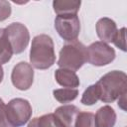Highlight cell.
<instances>
[{"instance_id": "ffe728a7", "label": "cell", "mask_w": 127, "mask_h": 127, "mask_svg": "<svg viewBox=\"0 0 127 127\" xmlns=\"http://www.w3.org/2000/svg\"><path fill=\"white\" fill-rule=\"evenodd\" d=\"M12 8L8 1L0 0V22L8 19L11 15Z\"/></svg>"}, {"instance_id": "7c38bea8", "label": "cell", "mask_w": 127, "mask_h": 127, "mask_svg": "<svg viewBox=\"0 0 127 127\" xmlns=\"http://www.w3.org/2000/svg\"><path fill=\"white\" fill-rule=\"evenodd\" d=\"M56 81L66 88H75L79 85V78L76 73L66 68H58L55 71Z\"/></svg>"}, {"instance_id": "6da1fadb", "label": "cell", "mask_w": 127, "mask_h": 127, "mask_svg": "<svg viewBox=\"0 0 127 127\" xmlns=\"http://www.w3.org/2000/svg\"><path fill=\"white\" fill-rule=\"evenodd\" d=\"M56 62L55 47L52 38L41 34L32 40L30 49L31 65L37 69H48Z\"/></svg>"}, {"instance_id": "7a4b0ae2", "label": "cell", "mask_w": 127, "mask_h": 127, "mask_svg": "<svg viewBox=\"0 0 127 127\" xmlns=\"http://www.w3.org/2000/svg\"><path fill=\"white\" fill-rule=\"evenodd\" d=\"M96 84L100 91V100L104 103H112L122 94L127 93V75L121 70L105 73Z\"/></svg>"}, {"instance_id": "5bb4252c", "label": "cell", "mask_w": 127, "mask_h": 127, "mask_svg": "<svg viewBox=\"0 0 127 127\" xmlns=\"http://www.w3.org/2000/svg\"><path fill=\"white\" fill-rule=\"evenodd\" d=\"M28 127H64L61 122L58 120V118L55 116L54 113L44 114L40 117L33 118L29 124Z\"/></svg>"}, {"instance_id": "ac0fdd59", "label": "cell", "mask_w": 127, "mask_h": 127, "mask_svg": "<svg viewBox=\"0 0 127 127\" xmlns=\"http://www.w3.org/2000/svg\"><path fill=\"white\" fill-rule=\"evenodd\" d=\"M74 127H95L94 114L91 112L79 111L75 119Z\"/></svg>"}, {"instance_id": "44dd1931", "label": "cell", "mask_w": 127, "mask_h": 127, "mask_svg": "<svg viewBox=\"0 0 127 127\" xmlns=\"http://www.w3.org/2000/svg\"><path fill=\"white\" fill-rule=\"evenodd\" d=\"M0 127H12L6 114V104L0 98Z\"/></svg>"}, {"instance_id": "2e32d148", "label": "cell", "mask_w": 127, "mask_h": 127, "mask_svg": "<svg viewBox=\"0 0 127 127\" xmlns=\"http://www.w3.org/2000/svg\"><path fill=\"white\" fill-rule=\"evenodd\" d=\"M54 97L57 101H59L60 103H63L64 105L65 103L71 102L73 101L77 95H78V90L76 88H59V89H55L53 91Z\"/></svg>"}, {"instance_id": "7402d4cb", "label": "cell", "mask_w": 127, "mask_h": 127, "mask_svg": "<svg viewBox=\"0 0 127 127\" xmlns=\"http://www.w3.org/2000/svg\"><path fill=\"white\" fill-rule=\"evenodd\" d=\"M125 98H126V93L122 94V95L119 97V100H118V106H119L120 108H122L123 110H126V107H125L126 100H125Z\"/></svg>"}, {"instance_id": "8992f818", "label": "cell", "mask_w": 127, "mask_h": 127, "mask_svg": "<svg viewBox=\"0 0 127 127\" xmlns=\"http://www.w3.org/2000/svg\"><path fill=\"white\" fill-rule=\"evenodd\" d=\"M55 29L66 42L76 41L80 32V21L77 15H61L55 19Z\"/></svg>"}, {"instance_id": "603a6c76", "label": "cell", "mask_w": 127, "mask_h": 127, "mask_svg": "<svg viewBox=\"0 0 127 127\" xmlns=\"http://www.w3.org/2000/svg\"><path fill=\"white\" fill-rule=\"evenodd\" d=\"M3 77H4V70H3L2 65H0V83H1L2 80H3Z\"/></svg>"}, {"instance_id": "52a82bcc", "label": "cell", "mask_w": 127, "mask_h": 127, "mask_svg": "<svg viewBox=\"0 0 127 127\" xmlns=\"http://www.w3.org/2000/svg\"><path fill=\"white\" fill-rule=\"evenodd\" d=\"M6 36L11 45L13 54H21L30 42V34L27 27L19 22H14L5 28Z\"/></svg>"}, {"instance_id": "277c9868", "label": "cell", "mask_w": 127, "mask_h": 127, "mask_svg": "<svg viewBox=\"0 0 127 127\" xmlns=\"http://www.w3.org/2000/svg\"><path fill=\"white\" fill-rule=\"evenodd\" d=\"M32 106L24 98H14L6 105V114L12 127L25 125L32 116Z\"/></svg>"}, {"instance_id": "4fadbf2b", "label": "cell", "mask_w": 127, "mask_h": 127, "mask_svg": "<svg viewBox=\"0 0 127 127\" xmlns=\"http://www.w3.org/2000/svg\"><path fill=\"white\" fill-rule=\"evenodd\" d=\"M81 2L78 0H55L53 8L58 16L61 15H77Z\"/></svg>"}, {"instance_id": "30bf717a", "label": "cell", "mask_w": 127, "mask_h": 127, "mask_svg": "<svg viewBox=\"0 0 127 127\" xmlns=\"http://www.w3.org/2000/svg\"><path fill=\"white\" fill-rule=\"evenodd\" d=\"M79 111L80 110L75 105L66 104L58 107L54 114L64 127H74L75 119Z\"/></svg>"}, {"instance_id": "ba28073f", "label": "cell", "mask_w": 127, "mask_h": 127, "mask_svg": "<svg viewBox=\"0 0 127 127\" xmlns=\"http://www.w3.org/2000/svg\"><path fill=\"white\" fill-rule=\"evenodd\" d=\"M11 80L13 85L19 90L29 89L34 81V69L32 65L26 62L18 63L12 70Z\"/></svg>"}, {"instance_id": "d6986e66", "label": "cell", "mask_w": 127, "mask_h": 127, "mask_svg": "<svg viewBox=\"0 0 127 127\" xmlns=\"http://www.w3.org/2000/svg\"><path fill=\"white\" fill-rule=\"evenodd\" d=\"M125 31H126L125 27L119 29L117 31V33H116V36H115L113 42H112L118 49H120L123 52H126V41H125V39H126L125 38L126 32Z\"/></svg>"}, {"instance_id": "8fae6325", "label": "cell", "mask_w": 127, "mask_h": 127, "mask_svg": "<svg viewBox=\"0 0 127 127\" xmlns=\"http://www.w3.org/2000/svg\"><path fill=\"white\" fill-rule=\"evenodd\" d=\"M116 123V113L109 105L100 107L94 115L95 127H114Z\"/></svg>"}, {"instance_id": "e0dca14e", "label": "cell", "mask_w": 127, "mask_h": 127, "mask_svg": "<svg viewBox=\"0 0 127 127\" xmlns=\"http://www.w3.org/2000/svg\"><path fill=\"white\" fill-rule=\"evenodd\" d=\"M98 100H100V91H99L97 84L94 83V84L89 85L84 90V92L82 93L80 102L83 105L90 106V105L95 104Z\"/></svg>"}, {"instance_id": "9a60e30c", "label": "cell", "mask_w": 127, "mask_h": 127, "mask_svg": "<svg viewBox=\"0 0 127 127\" xmlns=\"http://www.w3.org/2000/svg\"><path fill=\"white\" fill-rule=\"evenodd\" d=\"M13 55L11 45L6 36L5 28H0V65L7 64Z\"/></svg>"}, {"instance_id": "9c48e42d", "label": "cell", "mask_w": 127, "mask_h": 127, "mask_svg": "<svg viewBox=\"0 0 127 127\" xmlns=\"http://www.w3.org/2000/svg\"><path fill=\"white\" fill-rule=\"evenodd\" d=\"M118 29L116 26V23L107 17H103L99 19L96 23V33L98 38L101 40V42L108 44L112 43Z\"/></svg>"}, {"instance_id": "3957f363", "label": "cell", "mask_w": 127, "mask_h": 127, "mask_svg": "<svg viewBox=\"0 0 127 127\" xmlns=\"http://www.w3.org/2000/svg\"><path fill=\"white\" fill-rule=\"evenodd\" d=\"M86 47L78 42H69L61 49L57 64L60 68H66L72 71L78 70L86 63Z\"/></svg>"}, {"instance_id": "5b68a950", "label": "cell", "mask_w": 127, "mask_h": 127, "mask_svg": "<svg viewBox=\"0 0 127 127\" xmlns=\"http://www.w3.org/2000/svg\"><path fill=\"white\" fill-rule=\"evenodd\" d=\"M86 62L95 66H103L114 61L116 54L115 50L108 44L101 41L94 42L86 47Z\"/></svg>"}]
</instances>
